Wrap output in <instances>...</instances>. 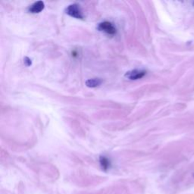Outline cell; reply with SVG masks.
I'll return each mask as SVG.
<instances>
[{
	"label": "cell",
	"mask_w": 194,
	"mask_h": 194,
	"mask_svg": "<svg viewBox=\"0 0 194 194\" xmlns=\"http://www.w3.org/2000/svg\"><path fill=\"white\" fill-rule=\"evenodd\" d=\"M44 7H45L44 2L42 1H38L29 8V11L31 13H40V11L43 10Z\"/></svg>",
	"instance_id": "4"
},
{
	"label": "cell",
	"mask_w": 194,
	"mask_h": 194,
	"mask_svg": "<svg viewBox=\"0 0 194 194\" xmlns=\"http://www.w3.org/2000/svg\"><path fill=\"white\" fill-rule=\"evenodd\" d=\"M67 15H70L71 17H73L77 19H83V16L81 11V8L77 4H72L70 5L65 10Z\"/></svg>",
	"instance_id": "1"
},
{
	"label": "cell",
	"mask_w": 194,
	"mask_h": 194,
	"mask_svg": "<svg viewBox=\"0 0 194 194\" xmlns=\"http://www.w3.org/2000/svg\"><path fill=\"white\" fill-rule=\"evenodd\" d=\"M24 61H25V65H27V66L31 65V60L29 59L28 57H25V59H24Z\"/></svg>",
	"instance_id": "7"
},
{
	"label": "cell",
	"mask_w": 194,
	"mask_h": 194,
	"mask_svg": "<svg viewBox=\"0 0 194 194\" xmlns=\"http://www.w3.org/2000/svg\"><path fill=\"white\" fill-rule=\"evenodd\" d=\"M102 81L100 78H92V79H89L86 81V85L88 87L94 88V87H99V85L102 84Z\"/></svg>",
	"instance_id": "5"
},
{
	"label": "cell",
	"mask_w": 194,
	"mask_h": 194,
	"mask_svg": "<svg viewBox=\"0 0 194 194\" xmlns=\"http://www.w3.org/2000/svg\"><path fill=\"white\" fill-rule=\"evenodd\" d=\"M100 165L104 170H107L110 167V162L106 157L101 156L99 158Z\"/></svg>",
	"instance_id": "6"
},
{
	"label": "cell",
	"mask_w": 194,
	"mask_h": 194,
	"mask_svg": "<svg viewBox=\"0 0 194 194\" xmlns=\"http://www.w3.org/2000/svg\"><path fill=\"white\" fill-rule=\"evenodd\" d=\"M98 30L109 34V35H114L116 33V28L115 27V26L109 21H104V22L100 23L98 26Z\"/></svg>",
	"instance_id": "2"
},
{
	"label": "cell",
	"mask_w": 194,
	"mask_h": 194,
	"mask_svg": "<svg viewBox=\"0 0 194 194\" xmlns=\"http://www.w3.org/2000/svg\"><path fill=\"white\" fill-rule=\"evenodd\" d=\"M146 71H145L134 69L127 72V73L125 74V77H126L127 79L134 80V81H135V80L140 79V78L143 77L146 75Z\"/></svg>",
	"instance_id": "3"
}]
</instances>
